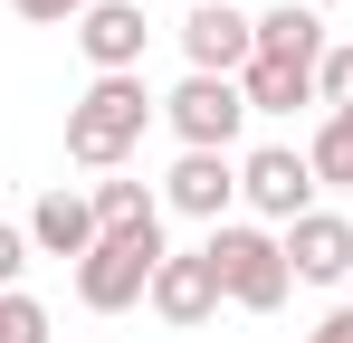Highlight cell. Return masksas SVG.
<instances>
[{
	"label": "cell",
	"instance_id": "4fadbf2b",
	"mask_svg": "<svg viewBox=\"0 0 353 343\" xmlns=\"http://www.w3.org/2000/svg\"><path fill=\"white\" fill-rule=\"evenodd\" d=\"M239 96H248V114H296V105H315V67L248 57V67H239Z\"/></svg>",
	"mask_w": 353,
	"mask_h": 343
},
{
	"label": "cell",
	"instance_id": "6da1fadb",
	"mask_svg": "<svg viewBox=\"0 0 353 343\" xmlns=\"http://www.w3.org/2000/svg\"><path fill=\"white\" fill-rule=\"evenodd\" d=\"M143 124H163V96L143 76H86V96L67 105V163L124 172V153L143 143Z\"/></svg>",
	"mask_w": 353,
	"mask_h": 343
},
{
	"label": "cell",
	"instance_id": "9c48e42d",
	"mask_svg": "<svg viewBox=\"0 0 353 343\" xmlns=\"http://www.w3.org/2000/svg\"><path fill=\"white\" fill-rule=\"evenodd\" d=\"M230 200H239V163L230 153H172V172H163V210H172V220L220 229Z\"/></svg>",
	"mask_w": 353,
	"mask_h": 343
},
{
	"label": "cell",
	"instance_id": "52a82bcc",
	"mask_svg": "<svg viewBox=\"0 0 353 343\" xmlns=\"http://www.w3.org/2000/svg\"><path fill=\"white\" fill-rule=\"evenodd\" d=\"M172 334H191V324H210L230 295H220V267H210V248H172L163 267H153V295H143Z\"/></svg>",
	"mask_w": 353,
	"mask_h": 343
},
{
	"label": "cell",
	"instance_id": "5bb4252c",
	"mask_svg": "<svg viewBox=\"0 0 353 343\" xmlns=\"http://www.w3.org/2000/svg\"><path fill=\"white\" fill-rule=\"evenodd\" d=\"M86 200H96V229H143V220H163V191H143V181H124V172H105Z\"/></svg>",
	"mask_w": 353,
	"mask_h": 343
},
{
	"label": "cell",
	"instance_id": "9a60e30c",
	"mask_svg": "<svg viewBox=\"0 0 353 343\" xmlns=\"http://www.w3.org/2000/svg\"><path fill=\"white\" fill-rule=\"evenodd\" d=\"M305 163H315V181H325V191H353V105H334L325 124H315Z\"/></svg>",
	"mask_w": 353,
	"mask_h": 343
},
{
	"label": "cell",
	"instance_id": "8fae6325",
	"mask_svg": "<svg viewBox=\"0 0 353 343\" xmlns=\"http://www.w3.org/2000/svg\"><path fill=\"white\" fill-rule=\"evenodd\" d=\"M19 229H29V248H39V258H67V267H86V248L105 238L86 191H39V210H29Z\"/></svg>",
	"mask_w": 353,
	"mask_h": 343
},
{
	"label": "cell",
	"instance_id": "d6986e66",
	"mask_svg": "<svg viewBox=\"0 0 353 343\" xmlns=\"http://www.w3.org/2000/svg\"><path fill=\"white\" fill-rule=\"evenodd\" d=\"M10 10H19L29 29H77V19H86L96 0H10Z\"/></svg>",
	"mask_w": 353,
	"mask_h": 343
},
{
	"label": "cell",
	"instance_id": "e0dca14e",
	"mask_svg": "<svg viewBox=\"0 0 353 343\" xmlns=\"http://www.w3.org/2000/svg\"><path fill=\"white\" fill-rule=\"evenodd\" d=\"M315 105H325V114L353 105V39H334V48H325V67H315Z\"/></svg>",
	"mask_w": 353,
	"mask_h": 343
},
{
	"label": "cell",
	"instance_id": "2e32d148",
	"mask_svg": "<svg viewBox=\"0 0 353 343\" xmlns=\"http://www.w3.org/2000/svg\"><path fill=\"white\" fill-rule=\"evenodd\" d=\"M0 343H48V305L19 286V295H0Z\"/></svg>",
	"mask_w": 353,
	"mask_h": 343
},
{
	"label": "cell",
	"instance_id": "7c38bea8",
	"mask_svg": "<svg viewBox=\"0 0 353 343\" xmlns=\"http://www.w3.org/2000/svg\"><path fill=\"white\" fill-rule=\"evenodd\" d=\"M325 10H305V0H277V10H258V57H287V67H325Z\"/></svg>",
	"mask_w": 353,
	"mask_h": 343
},
{
	"label": "cell",
	"instance_id": "3957f363",
	"mask_svg": "<svg viewBox=\"0 0 353 343\" xmlns=\"http://www.w3.org/2000/svg\"><path fill=\"white\" fill-rule=\"evenodd\" d=\"M163 258H172V248H163V220L105 229V238L86 248V267H77V305H86V315H124V305H143Z\"/></svg>",
	"mask_w": 353,
	"mask_h": 343
},
{
	"label": "cell",
	"instance_id": "8992f818",
	"mask_svg": "<svg viewBox=\"0 0 353 343\" xmlns=\"http://www.w3.org/2000/svg\"><path fill=\"white\" fill-rule=\"evenodd\" d=\"M181 57H191V76H239V67L258 57V10H239V0H191Z\"/></svg>",
	"mask_w": 353,
	"mask_h": 343
},
{
	"label": "cell",
	"instance_id": "44dd1931",
	"mask_svg": "<svg viewBox=\"0 0 353 343\" xmlns=\"http://www.w3.org/2000/svg\"><path fill=\"white\" fill-rule=\"evenodd\" d=\"M305 10H334V0H305Z\"/></svg>",
	"mask_w": 353,
	"mask_h": 343
},
{
	"label": "cell",
	"instance_id": "277c9868",
	"mask_svg": "<svg viewBox=\"0 0 353 343\" xmlns=\"http://www.w3.org/2000/svg\"><path fill=\"white\" fill-rule=\"evenodd\" d=\"M315 163L296 153V143H258V153H239V200H248V220L258 229H296L315 210Z\"/></svg>",
	"mask_w": 353,
	"mask_h": 343
},
{
	"label": "cell",
	"instance_id": "ac0fdd59",
	"mask_svg": "<svg viewBox=\"0 0 353 343\" xmlns=\"http://www.w3.org/2000/svg\"><path fill=\"white\" fill-rule=\"evenodd\" d=\"M29 258H39V248H29V229H10V220H0V295H19Z\"/></svg>",
	"mask_w": 353,
	"mask_h": 343
},
{
	"label": "cell",
	"instance_id": "7a4b0ae2",
	"mask_svg": "<svg viewBox=\"0 0 353 343\" xmlns=\"http://www.w3.org/2000/svg\"><path fill=\"white\" fill-rule=\"evenodd\" d=\"M201 248H210L220 295H230L239 315H277V305L296 295V277H287V238H277V229H258V220H220Z\"/></svg>",
	"mask_w": 353,
	"mask_h": 343
},
{
	"label": "cell",
	"instance_id": "ba28073f",
	"mask_svg": "<svg viewBox=\"0 0 353 343\" xmlns=\"http://www.w3.org/2000/svg\"><path fill=\"white\" fill-rule=\"evenodd\" d=\"M77 48L96 76H143V48H153V19H143V0H96L86 19H77Z\"/></svg>",
	"mask_w": 353,
	"mask_h": 343
},
{
	"label": "cell",
	"instance_id": "5b68a950",
	"mask_svg": "<svg viewBox=\"0 0 353 343\" xmlns=\"http://www.w3.org/2000/svg\"><path fill=\"white\" fill-rule=\"evenodd\" d=\"M163 124H172L181 153H230L248 134V96H239V76H191L181 67V86L163 96Z\"/></svg>",
	"mask_w": 353,
	"mask_h": 343
},
{
	"label": "cell",
	"instance_id": "7402d4cb",
	"mask_svg": "<svg viewBox=\"0 0 353 343\" xmlns=\"http://www.w3.org/2000/svg\"><path fill=\"white\" fill-rule=\"evenodd\" d=\"M239 10H248V0H239Z\"/></svg>",
	"mask_w": 353,
	"mask_h": 343
},
{
	"label": "cell",
	"instance_id": "30bf717a",
	"mask_svg": "<svg viewBox=\"0 0 353 343\" xmlns=\"http://www.w3.org/2000/svg\"><path fill=\"white\" fill-rule=\"evenodd\" d=\"M287 238V277L296 286H344L353 277V220L344 210H305L296 229H277Z\"/></svg>",
	"mask_w": 353,
	"mask_h": 343
},
{
	"label": "cell",
	"instance_id": "ffe728a7",
	"mask_svg": "<svg viewBox=\"0 0 353 343\" xmlns=\"http://www.w3.org/2000/svg\"><path fill=\"white\" fill-rule=\"evenodd\" d=\"M305 343H353V305H334V315H325V324H315Z\"/></svg>",
	"mask_w": 353,
	"mask_h": 343
}]
</instances>
